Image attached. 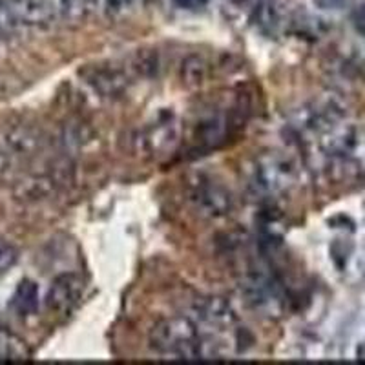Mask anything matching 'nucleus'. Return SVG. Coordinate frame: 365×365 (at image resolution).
Instances as JSON below:
<instances>
[{
	"instance_id": "a211bd4d",
	"label": "nucleus",
	"mask_w": 365,
	"mask_h": 365,
	"mask_svg": "<svg viewBox=\"0 0 365 365\" xmlns=\"http://www.w3.org/2000/svg\"><path fill=\"white\" fill-rule=\"evenodd\" d=\"M353 24L356 28V31L365 37V2L358 6L353 13Z\"/></svg>"
},
{
	"instance_id": "f03ea898",
	"label": "nucleus",
	"mask_w": 365,
	"mask_h": 365,
	"mask_svg": "<svg viewBox=\"0 0 365 365\" xmlns=\"http://www.w3.org/2000/svg\"><path fill=\"white\" fill-rule=\"evenodd\" d=\"M296 165L279 152H269L256 158L252 166V185L265 194H279L294 185Z\"/></svg>"
},
{
	"instance_id": "4468645a",
	"label": "nucleus",
	"mask_w": 365,
	"mask_h": 365,
	"mask_svg": "<svg viewBox=\"0 0 365 365\" xmlns=\"http://www.w3.org/2000/svg\"><path fill=\"white\" fill-rule=\"evenodd\" d=\"M21 28L17 17V0H0V34H11Z\"/></svg>"
},
{
	"instance_id": "f3484780",
	"label": "nucleus",
	"mask_w": 365,
	"mask_h": 365,
	"mask_svg": "<svg viewBox=\"0 0 365 365\" xmlns=\"http://www.w3.org/2000/svg\"><path fill=\"white\" fill-rule=\"evenodd\" d=\"M13 161H15V158L9 154L4 146H0V178H4L6 174H9V172H11Z\"/></svg>"
},
{
	"instance_id": "423d86ee",
	"label": "nucleus",
	"mask_w": 365,
	"mask_h": 365,
	"mask_svg": "<svg viewBox=\"0 0 365 365\" xmlns=\"http://www.w3.org/2000/svg\"><path fill=\"white\" fill-rule=\"evenodd\" d=\"M243 289H245L247 299H249V303L256 309V311L269 316L278 314V309L279 305H282L278 285L272 282V278H270L265 270H250V272L247 274Z\"/></svg>"
},
{
	"instance_id": "6ab92c4d",
	"label": "nucleus",
	"mask_w": 365,
	"mask_h": 365,
	"mask_svg": "<svg viewBox=\"0 0 365 365\" xmlns=\"http://www.w3.org/2000/svg\"><path fill=\"white\" fill-rule=\"evenodd\" d=\"M175 4L179 6V8H200V6H203L207 0H174Z\"/></svg>"
},
{
	"instance_id": "aec40b11",
	"label": "nucleus",
	"mask_w": 365,
	"mask_h": 365,
	"mask_svg": "<svg viewBox=\"0 0 365 365\" xmlns=\"http://www.w3.org/2000/svg\"><path fill=\"white\" fill-rule=\"evenodd\" d=\"M252 2H256V4H265L267 0H252Z\"/></svg>"
},
{
	"instance_id": "f257e3e1",
	"label": "nucleus",
	"mask_w": 365,
	"mask_h": 365,
	"mask_svg": "<svg viewBox=\"0 0 365 365\" xmlns=\"http://www.w3.org/2000/svg\"><path fill=\"white\" fill-rule=\"evenodd\" d=\"M150 347L161 356L175 360H205L216 354L187 316H174L155 324L150 331Z\"/></svg>"
},
{
	"instance_id": "1a4fd4ad",
	"label": "nucleus",
	"mask_w": 365,
	"mask_h": 365,
	"mask_svg": "<svg viewBox=\"0 0 365 365\" xmlns=\"http://www.w3.org/2000/svg\"><path fill=\"white\" fill-rule=\"evenodd\" d=\"M42 4L50 24L77 22L93 9L91 0H42Z\"/></svg>"
},
{
	"instance_id": "9d476101",
	"label": "nucleus",
	"mask_w": 365,
	"mask_h": 365,
	"mask_svg": "<svg viewBox=\"0 0 365 365\" xmlns=\"http://www.w3.org/2000/svg\"><path fill=\"white\" fill-rule=\"evenodd\" d=\"M0 146H4L13 158L31 155L41 146V135L28 126H13L0 133Z\"/></svg>"
},
{
	"instance_id": "dca6fc26",
	"label": "nucleus",
	"mask_w": 365,
	"mask_h": 365,
	"mask_svg": "<svg viewBox=\"0 0 365 365\" xmlns=\"http://www.w3.org/2000/svg\"><path fill=\"white\" fill-rule=\"evenodd\" d=\"M17 259L19 252L15 250V247L6 243V241H0V274L11 269L17 263Z\"/></svg>"
},
{
	"instance_id": "f8f14e48",
	"label": "nucleus",
	"mask_w": 365,
	"mask_h": 365,
	"mask_svg": "<svg viewBox=\"0 0 365 365\" xmlns=\"http://www.w3.org/2000/svg\"><path fill=\"white\" fill-rule=\"evenodd\" d=\"M29 347L11 331L0 329V361H24L29 358Z\"/></svg>"
},
{
	"instance_id": "20e7f679",
	"label": "nucleus",
	"mask_w": 365,
	"mask_h": 365,
	"mask_svg": "<svg viewBox=\"0 0 365 365\" xmlns=\"http://www.w3.org/2000/svg\"><path fill=\"white\" fill-rule=\"evenodd\" d=\"M190 200L194 207L207 217H225L232 212V194L210 178H200L192 185Z\"/></svg>"
},
{
	"instance_id": "ddd939ff",
	"label": "nucleus",
	"mask_w": 365,
	"mask_h": 365,
	"mask_svg": "<svg viewBox=\"0 0 365 365\" xmlns=\"http://www.w3.org/2000/svg\"><path fill=\"white\" fill-rule=\"evenodd\" d=\"M208 66L210 64L207 63V58L200 57V55H190L188 58H185L181 66L182 83L188 86H200V84L207 83L208 75H210Z\"/></svg>"
},
{
	"instance_id": "2eb2a0df",
	"label": "nucleus",
	"mask_w": 365,
	"mask_h": 365,
	"mask_svg": "<svg viewBox=\"0 0 365 365\" xmlns=\"http://www.w3.org/2000/svg\"><path fill=\"white\" fill-rule=\"evenodd\" d=\"M130 2L132 0H91V6H93V9H99L101 13H104V15L113 17V15H119V13L125 11Z\"/></svg>"
},
{
	"instance_id": "6e6552de",
	"label": "nucleus",
	"mask_w": 365,
	"mask_h": 365,
	"mask_svg": "<svg viewBox=\"0 0 365 365\" xmlns=\"http://www.w3.org/2000/svg\"><path fill=\"white\" fill-rule=\"evenodd\" d=\"M194 311L200 316L201 322L217 331H227L236 324V312H234L232 305L220 296L197 299Z\"/></svg>"
},
{
	"instance_id": "9b49d317",
	"label": "nucleus",
	"mask_w": 365,
	"mask_h": 365,
	"mask_svg": "<svg viewBox=\"0 0 365 365\" xmlns=\"http://www.w3.org/2000/svg\"><path fill=\"white\" fill-rule=\"evenodd\" d=\"M38 287L34 279H22L11 298L13 311L21 316H31L38 309Z\"/></svg>"
},
{
	"instance_id": "0eeeda50",
	"label": "nucleus",
	"mask_w": 365,
	"mask_h": 365,
	"mask_svg": "<svg viewBox=\"0 0 365 365\" xmlns=\"http://www.w3.org/2000/svg\"><path fill=\"white\" fill-rule=\"evenodd\" d=\"M84 282L75 274H63L53 279L50 291L46 294V307L58 316L73 312L83 299Z\"/></svg>"
},
{
	"instance_id": "39448f33",
	"label": "nucleus",
	"mask_w": 365,
	"mask_h": 365,
	"mask_svg": "<svg viewBox=\"0 0 365 365\" xmlns=\"http://www.w3.org/2000/svg\"><path fill=\"white\" fill-rule=\"evenodd\" d=\"M83 79L101 97H119L128 90L130 77L125 68L112 63H101L83 70Z\"/></svg>"
},
{
	"instance_id": "7ed1b4c3",
	"label": "nucleus",
	"mask_w": 365,
	"mask_h": 365,
	"mask_svg": "<svg viewBox=\"0 0 365 365\" xmlns=\"http://www.w3.org/2000/svg\"><path fill=\"white\" fill-rule=\"evenodd\" d=\"M179 133H181V128H179L178 120L174 117H165V119L155 120L143 128L137 133L133 143H135L139 154L148 155V158H159L175 148V145L179 143Z\"/></svg>"
}]
</instances>
